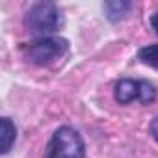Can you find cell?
Wrapping results in <instances>:
<instances>
[{
	"label": "cell",
	"mask_w": 158,
	"mask_h": 158,
	"mask_svg": "<svg viewBox=\"0 0 158 158\" xmlns=\"http://www.w3.org/2000/svg\"><path fill=\"white\" fill-rule=\"evenodd\" d=\"M156 97H158L156 86L149 80H141V78H121L114 86V99L121 106L132 102H139L147 106L152 104Z\"/></svg>",
	"instance_id": "cell-4"
},
{
	"label": "cell",
	"mask_w": 158,
	"mask_h": 158,
	"mask_svg": "<svg viewBox=\"0 0 158 158\" xmlns=\"http://www.w3.org/2000/svg\"><path fill=\"white\" fill-rule=\"evenodd\" d=\"M102 10H104V17L115 24L127 19L128 11L132 10V2H128V0H110V2H104Z\"/></svg>",
	"instance_id": "cell-5"
},
{
	"label": "cell",
	"mask_w": 158,
	"mask_h": 158,
	"mask_svg": "<svg viewBox=\"0 0 158 158\" xmlns=\"http://www.w3.org/2000/svg\"><path fill=\"white\" fill-rule=\"evenodd\" d=\"M0 138H2L0 152L8 154L11 151V147L15 145V141H17V127L10 117H2V134H0Z\"/></svg>",
	"instance_id": "cell-6"
},
{
	"label": "cell",
	"mask_w": 158,
	"mask_h": 158,
	"mask_svg": "<svg viewBox=\"0 0 158 158\" xmlns=\"http://www.w3.org/2000/svg\"><path fill=\"white\" fill-rule=\"evenodd\" d=\"M149 134L152 136V139L158 143V115L151 121V125H149Z\"/></svg>",
	"instance_id": "cell-8"
},
{
	"label": "cell",
	"mask_w": 158,
	"mask_h": 158,
	"mask_svg": "<svg viewBox=\"0 0 158 158\" xmlns=\"http://www.w3.org/2000/svg\"><path fill=\"white\" fill-rule=\"evenodd\" d=\"M149 24H151V28L154 30V34L158 35V10L151 15V19H149Z\"/></svg>",
	"instance_id": "cell-9"
},
{
	"label": "cell",
	"mask_w": 158,
	"mask_h": 158,
	"mask_svg": "<svg viewBox=\"0 0 158 158\" xmlns=\"http://www.w3.org/2000/svg\"><path fill=\"white\" fill-rule=\"evenodd\" d=\"M43 158H86V141L76 128L61 125L52 132Z\"/></svg>",
	"instance_id": "cell-2"
},
{
	"label": "cell",
	"mask_w": 158,
	"mask_h": 158,
	"mask_svg": "<svg viewBox=\"0 0 158 158\" xmlns=\"http://www.w3.org/2000/svg\"><path fill=\"white\" fill-rule=\"evenodd\" d=\"M63 13L54 2H37L24 15V28L35 37L54 35L63 28Z\"/></svg>",
	"instance_id": "cell-1"
},
{
	"label": "cell",
	"mask_w": 158,
	"mask_h": 158,
	"mask_svg": "<svg viewBox=\"0 0 158 158\" xmlns=\"http://www.w3.org/2000/svg\"><path fill=\"white\" fill-rule=\"evenodd\" d=\"M67 52H69V41L63 37H58V35L35 37L34 41L26 43V47H24L26 60L37 67L52 65L54 61L61 60Z\"/></svg>",
	"instance_id": "cell-3"
},
{
	"label": "cell",
	"mask_w": 158,
	"mask_h": 158,
	"mask_svg": "<svg viewBox=\"0 0 158 158\" xmlns=\"http://www.w3.org/2000/svg\"><path fill=\"white\" fill-rule=\"evenodd\" d=\"M143 65L147 67H152L158 71V43L154 45H147V47H141L138 50V56H136Z\"/></svg>",
	"instance_id": "cell-7"
}]
</instances>
